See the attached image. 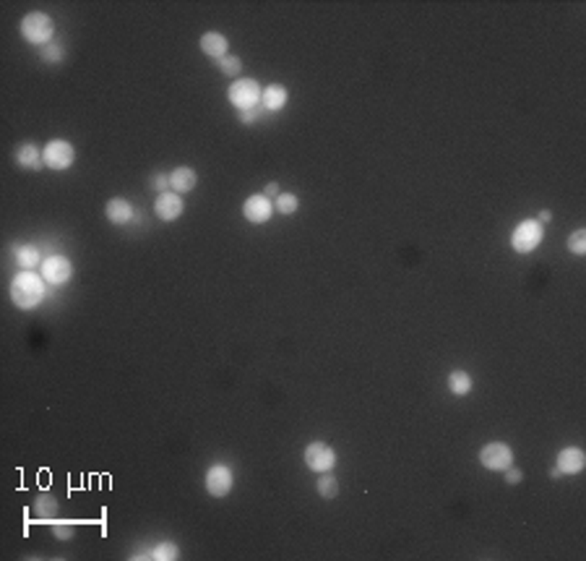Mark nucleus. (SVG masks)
<instances>
[{
  "label": "nucleus",
  "mask_w": 586,
  "mask_h": 561,
  "mask_svg": "<svg viewBox=\"0 0 586 561\" xmlns=\"http://www.w3.org/2000/svg\"><path fill=\"white\" fill-rule=\"evenodd\" d=\"M195 183H198V175H195L193 167H175V170L170 173V188H172L175 193H188V191H193Z\"/></svg>",
  "instance_id": "nucleus-16"
},
{
  "label": "nucleus",
  "mask_w": 586,
  "mask_h": 561,
  "mask_svg": "<svg viewBox=\"0 0 586 561\" xmlns=\"http://www.w3.org/2000/svg\"><path fill=\"white\" fill-rule=\"evenodd\" d=\"M149 556L156 561H175V559H180V551H177L175 543H159Z\"/></svg>",
  "instance_id": "nucleus-23"
},
{
  "label": "nucleus",
  "mask_w": 586,
  "mask_h": 561,
  "mask_svg": "<svg viewBox=\"0 0 586 561\" xmlns=\"http://www.w3.org/2000/svg\"><path fill=\"white\" fill-rule=\"evenodd\" d=\"M586 465L584 452L578 447H566L557 452V470L566 473V475H578Z\"/></svg>",
  "instance_id": "nucleus-13"
},
{
  "label": "nucleus",
  "mask_w": 586,
  "mask_h": 561,
  "mask_svg": "<svg viewBox=\"0 0 586 561\" xmlns=\"http://www.w3.org/2000/svg\"><path fill=\"white\" fill-rule=\"evenodd\" d=\"M287 100H289V94L282 84H268L266 89L261 92V104L266 107L268 113H279V110L287 104Z\"/></svg>",
  "instance_id": "nucleus-15"
},
{
  "label": "nucleus",
  "mask_w": 586,
  "mask_h": 561,
  "mask_svg": "<svg viewBox=\"0 0 586 561\" xmlns=\"http://www.w3.org/2000/svg\"><path fill=\"white\" fill-rule=\"evenodd\" d=\"M42 159H44V165L50 170H68L73 165V159H76V149L65 139H52L42 149Z\"/></svg>",
  "instance_id": "nucleus-5"
},
{
  "label": "nucleus",
  "mask_w": 586,
  "mask_h": 561,
  "mask_svg": "<svg viewBox=\"0 0 586 561\" xmlns=\"http://www.w3.org/2000/svg\"><path fill=\"white\" fill-rule=\"evenodd\" d=\"M16 165L26 167V170H37V167H42L44 165L42 149L34 144H21L19 149H16Z\"/></svg>",
  "instance_id": "nucleus-17"
},
{
  "label": "nucleus",
  "mask_w": 586,
  "mask_h": 561,
  "mask_svg": "<svg viewBox=\"0 0 586 561\" xmlns=\"http://www.w3.org/2000/svg\"><path fill=\"white\" fill-rule=\"evenodd\" d=\"M279 193H282V191H279L277 183H268V186L263 188V196H266V198H277Z\"/></svg>",
  "instance_id": "nucleus-30"
},
{
  "label": "nucleus",
  "mask_w": 586,
  "mask_h": 561,
  "mask_svg": "<svg viewBox=\"0 0 586 561\" xmlns=\"http://www.w3.org/2000/svg\"><path fill=\"white\" fill-rule=\"evenodd\" d=\"M305 465L313 473H329L336 465V452L326 441H310L305 447Z\"/></svg>",
  "instance_id": "nucleus-7"
},
{
  "label": "nucleus",
  "mask_w": 586,
  "mask_h": 561,
  "mask_svg": "<svg viewBox=\"0 0 586 561\" xmlns=\"http://www.w3.org/2000/svg\"><path fill=\"white\" fill-rule=\"evenodd\" d=\"M232 483H235V475L227 465H211L206 470V491L214 496V499H222L232 491Z\"/></svg>",
  "instance_id": "nucleus-8"
},
{
  "label": "nucleus",
  "mask_w": 586,
  "mask_h": 561,
  "mask_svg": "<svg viewBox=\"0 0 586 561\" xmlns=\"http://www.w3.org/2000/svg\"><path fill=\"white\" fill-rule=\"evenodd\" d=\"M298 207H300V198L295 193H279L274 198V209H277L279 214H295Z\"/></svg>",
  "instance_id": "nucleus-21"
},
{
  "label": "nucleus",
  "mask_w": 586,
  "mask_h": 561,
  "mask_svg": "<svg viewBox=\"0 0 586 561\" xmlns=\"http://www.w3.org/2000/svg\"><path fill=\"white\" fill-rule=\"evenodd\" d=\"M240 120H243V123H253V120H256V110H243V113H240Z\"/></svg>",
  "instance_id": "nucleus-31"
},
{
  "label": "nucleus",
  "mask_w": 586,
  "mask_h": 561,
  "mask_svg": "<svg viewBox=\"0 0 586 561\" xmlns=\"http://www.w3.org/2000/svg\"><path fill=\"white\" fill-rule=\"evenodd\" d=\"M55 538H58V541H71L73 525H55Z\"/></svg>",
  "instance_id": "nucleus-27"
},
{
  "label": "nucleus",
  "mask_w": 586,
  "mask_h": 561,
  "mask_svg": "<svg viewBox=\"0 0 586 561\" xmlns=\"http://www.w3.org/2000/svg\"><path fill=\"white\" fill-rule=\"evenodd\" d=\"M63 58H65V47L60 42H50V45L42 47V61L44 63H60Z\"/></svg>",
  "instance_id": "nucleus-24"
},
{
  "label": "nucleus",
  "mask_w": 586,
  "mask_h": 561,
  "mask_svg": "<svg viewBox=\"0 0 586 561\" xmlns=\"http://www.w3.org/2000/svg\"><path fill=\"white\" fill-rule=\"evenodd\" d=\"M104 214L113 225H128L133 219V207L125 198H110L107 207H104Z\"/></svg>",
  "instance_id": "nucleus-14"
},
{
  "label": "nucleus",
  "mask_w": 586,
  "mask_h": 561,
  "mask_svg": "<svg viewBox=\"0 0 586 561\" xmlns=\"http://www.w3.org/2000/svg\"><path fill=\"white\" fill-rule=\"evenodd\" d=\"M71 274H73V264L65 256H47V259L42 261V277H44V282L55 285V287L65 285V282L71 280Z\"/></svg>",
  "instance_id": "nucleus-9"
},
{
  "label": "nucleus",
  "mask_w": 586,
  "mask_h": 561,
  "mask_svg": "<svg viewBox=\"0 0 586 561\" xmlns=\"http://www.w3.org/2000/svg\"><path fill=\"white\" fill-rule=\"evenodd\" d=\"M316 489H318V493L323 496V499H334V496L339 493V483H336L334 475L323 473V475L318 478V486H316Z\"/></svg>",
  "instance_id": "nucleus-22"
},
{
  "label": "nucleus",
  "mask_w": 586,
  "mask_h": 561,
  "mask_svg": "<svg viewBox=\"0 0 586 561\" xmlns=\"http://www.w3.org/2000/svg\"><path fill=\"white\" fill-rule=\"evenodd\" d=\"M261 92H263V89H261L253 79H237V81H232V86L227 89V97H229V102L243 113V110H256V104L261 102Z\"/></svg>",
  "instance_id": "nucleus-3"
},
{
  "label": "nucleus",
  "mask_w": 586,
  "mask_h": 561,
  "mask_svg": "<svg viewBox=\"0 0 586 561\" xmlns=\"http://www.w3.org/2000/svg\"><path fill=\"white\" fill-rule=\"evenodd\" d=\"M505 483H511V486H516V483H521L524 480V473L521 470H514V468H505Z\"/></svg>",
  "instance_id": "nucleus-28"
},
{
  "label": "nucleus",
  "mask_w": 586,
  "mask_h": 561,
  "mask_svg": "<svg viewBox=\"0 0 586 561\" xmlns=\"http://www.w3.org/2000/svg\"><path fill=\"white\" fill-rule=\"evenodd\" d=\"M550 219H553V212H550V209H542V212L537 214V222H539V225H545V222H550Z\"/></svg>",
  "instance_id": "nucleus-32"
},
{
  "label": "nucleus",
  "mask_w": 586,
  "mask_h": 561,
  "mask_svg": "<svg viewBox=\"0 0 586 561\" xmlns=\"http://www.w3.org/2000/svg\"><path fill=\"white\" fill-rule=\"evenodd\" d=\"M13 253H16V264H19L21 269H26V271H34L42 264L40 251L34 248V246H16V248H13Z\"/></svg>",
  "instance_id": "nucleus-18"
},
{
  "label": "nucleus",
  "mask_w": 586,
  "mask_h": 561,
  "mask_svg": "<svg viewBox=\"0 0 586 561\" xmlns=\"http://www.w3.org/2000/svg\"><path fill=\"white\" fill-rule=\"evenodd\" d=\"M201 52L214 58V61H222L229 55V40H227L222 31H206L201 37Z\"/></svg>",
  "instance_id": "nucleus-12"
},
{
  "label": "nucleus",
  "mask_w": 586,
  "mask_h": 561,
  "mask_svg": "<svg viewBox=\"0 0 586 561\" xmlns=\"http://www.w3.org/2000/svg\"><path fill=\"white\" fill-rule=\"evenodd\" d=\"M542 243V225L537 219H524L519 222L511 235V246L516 253H532Z\"/></svg>",
  "instance_id": "nucleus-4"
},
{
  "label": "nucleus",
  "mask_w": 586,
  "mask_h": 561,
  "mask_svg": "<svg viewBox=\"0 0 586 561\" xmlns=\"http://www.w3.org/2000/svg\"><path fill=\"white\" fill-rule=\"evenodd\" d=\"M183 209H186V204H183V198H180V193H175V191H165V193H159L154 201V212L159 219H165V222H172V219H177L180 214H183Z\"/></svg>",
  "instance_id": "nucleus-11"
},
{
  "label": "nucleus",
  "mask_w": 586,
  "mask_h": 561,
  "mask_svg": "<svg viewBox=\"0 0 586 561\" xmlns=\"http://www.w3.org/2000/svg\"><path fill=\"white\" fill-rule=\"evenodd\" d=\"M154 188L159 191V193H165L167 188H170V175H165V173H159V175L154 177Z\"/></svg>",
  "instance_id": "nucleus-29"
},
{
  "label": "nucleus",
  "mask_w": 586,
  "mask_h": 561,
  "mask_svg": "<svg viewBox=\"0 0 586 561\" xmlns=\"http://www.w3.org/2000/svg\"><path fill=\"white\" fill-rule=\"evenodd\" d=\"M568 251L576 253V256H586V230H576L568 238Z\"/></svg>",
  "instance_id": "nucleus-26"
},
{
  "label": "nucleus",
  "mask_w": 586,
  "mask_h": 561,
  "mask_svg": "<svg viewBox=\"0 0 586 561\" xmlns=\"http://www.w3.org/2000/svg\"><path fill=\"white\" fill-rule=\"evenodd\" d=\"M52 34H55V24L42 10H31V13H26L21 19V37L26 42H31V45H42V47L50 45Z\"/></svg>",
  "instance_id": "nucleus-2"
},
{
  "label": "nucleus",
  "mask_w": 586,
  "mask_h": 561,
  "mask_svg": "<svg viewBox=\"0 0 586 561\" xmlns=\"http://www.w3.org/2000/svg\"><path fill=\"white\" fill-rule=\"evenodd\" d=\"M480 462H482V468L493 470V473H503L505 468H511L514 452H511V447L503 444V441H490V444H485L482 452H480Z\"/></svg>",
  "instance_id": "nucleus-6"
},
{
  "label": "nucleus",
  "mask_w": 586,
  "mask_h": 561,
  "mask_svg": "<svg viewBox=\"0 0 586 561\" xmlns=\"http://www.w3.org/2000/svg\"><path fill=\"white\" fill-rule=\"evenodd\" d=\"M42 298H44V277H40L37 271L21 269L10 282V301H13V306L29 311L34 306H40Z\"/></svg>",
  "instance_id": "nucleus-1"
},
{
  "label": "nucleus",
  "mask_w": 586,
  "mask_h": 561,
  "mask_svg": "<svg viewBox=\"0 0 586 561\" xmlns=\"http://www.w3.org/2000/svg\"><path fill=\"white\" fill-rule=\"evenodd\" d=\"M448 389H451V395H456V397H466L472 392V376L466 374V371H453V374L448 376Z\"/></svg>",
  "instance_id": "nucleus-20"
},
{
  "label": "nucleus",
  "mask_w": 586,
  "mask_h": 561,
  "mask_svg": "<svg viewBox=\"0 0 586 561\" xmlns=\"http://www.w3.org/2000/svg\"><path fill=\"white\" fill-rule=\"evenodd\" d=\"M243 214H245L247 222H253V225H263V222H268L271 214H274V204H271V198H266L263 193H253V196L245 198V204H243Z\"/></svg>",
  "instance_id": "nucleus-10"
},
{
  "label": "nucleus",
  "mask_w": 586,
  "mask_h": 561,
  "mask_svg": "<svg viewBox=\"0 0 586 561\" xmlns=\"http://www.w3.org/2000/svg\"><path fill=\"white\" fill-rule=\"evenodd\" d=\"M60 509L58 507V499L52 496V493H40L37 499H34V504H31V512L40 517V520H50V517H55V512Z\"/></svg>",
  "instance_id": "nucleus-19"
},
{
  "label": "nucleus",
  "mask_w": 586,
  "mask_h": 561,
  "mask_svg": "<svg viewBox=\"0 0 586 561\" xmlns=\"http://www.w3.org/2000/svg\"><path fill=\"white\" fill-rule=\"evenodd\" d=\"M216 65H219V71L225 73V76H237V73L243 71V61L237 55H227L222 61H216Z\"/></svg>",
  "instance_id": "nucleus-25"
}]
</instances>
